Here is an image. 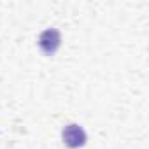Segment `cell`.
<instances>
[{
	"label": "cell",
	"instance_id": "2",
	"mask_svg": "<svg viewBox=\"0 0 149 149\" xmlns=\"http://www.w3.org/2000/svg\"><path fill=\"white\" fill-rule=\"evenodd\" d=\"M61 44V35L56 28H47L39 35V47L44 54L53 56Z\"/></svg>",
	"mask_w": 149,
	"mask_h": 149
},
{
	"label": "cell",
	"instance_id": "1",
	"mask_svg": "<svg viewBox=\"0 0 149 149\" xmlns=\"http://www.w3.org/2000/svg\"><path fill=\"white\" fill-rule=\"evenodd\" d=\"M61 139H63V142H65L67 147L77 149V147H83L86 144V132L83 130V126H79L76 123H70V125H67L63 128Z\"/></svg>",
	"mask_w": 149,
	"mask_h": 149
}]
</instances>
